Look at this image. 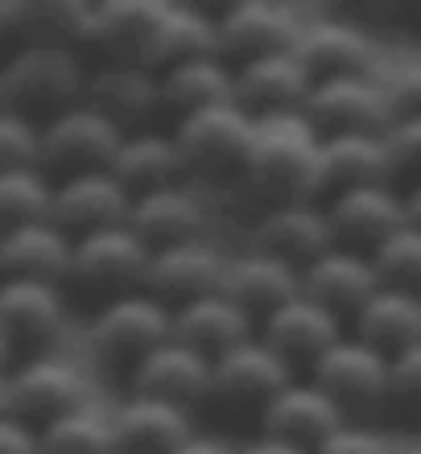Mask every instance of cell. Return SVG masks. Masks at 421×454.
I'll return each instance as SVG.
<instances>
[{"mask_svg":"<svg viewBox=\"0 0 421 454\" xmlns=\"http://www.w3.org/2000/svg\"><path fill=\"white\" fill-rule=\"evenodd\" d=\"M240 186L265 207L323 203V137L301 112L256 120Z\"/></svg>","mask_w":421,"mask_h":454,"instance_id":"6da1fadb","label":"cell"},{"mask_svg":"<svg viewBox=\"0 0 421 454\" xmlns=\"http://www.w3.org/2000/svg\"><path fill=\"white\" fill-rule=\"evenodd\" d=\"M87 67L79 50L66 46H25L0 62V91L4 108L46 124L50 116L83 104Z\"/></svg>","mask_w":421,"mask_h":454,"instance_id":"7a4b0ae2","label":"cell"},{"mask_svg":"<svg viewBox=\"0 0 421 454\" xmlns=\"http://www.w3.org/2000/svg\"><path fill=\"white\" fill-rule=\"evenodd\" d=\"M253 129L256 120L236 99L174 120V145H178L186 182L199 178L207 186L240 182L244 161H248V145H253Z\"/></svg>","mask_w":421,"mask_h":454,"instance_id":"3957f363","label":"cell"},{"mask_svg":"<svg viewBox=\"0 0 421 454\" xmlns=\"http://www.w3.org/2000/svg\"><path fill=\"white\" fill-rule=\"evenodd\" d=\"M310 380L335 401L351 426L380 418L388 405V359L355 335H343L335 347H326L310 364Z\"/></svg>","mask_w":421,"mask_h":454,"instance_id":"277c9868","label":"cell"},{"mask_svg":"<svg viewBox=\"0 0 421 454\" xmlns=\"http://www.w3.org/2000/svg\"><path fill=\"white\" fill-rule=\"evenodd\" d=\"M301 116L310 120L318 137H347V132L385 137V129L397 120V112H393V99H388L385 74L376 71L314 83Z\"/></svg>","mask_w":421,"mask_h":454,"instance_id":"5b68a950","label":"cell"},{"mask_svg":"<svg viewBox=\"0 0 421 454\" xmlns=\"http://www.w3.org/2000/svg\"><path fill=\"white\" fill-rule=\"evenodd\" d=\"M91 401L87 372L66 356H29L25 364L9 368V413L29 421L34 430L50 426L54 418Z\"/></svg>","mask_w":421,"mask_h":454,"instance_id":"8992f818","label":"cell"},{"mask_svg":"<svg viewBox=\"0 0 421 454\" xmlns=\"http://www.w3.org/2000/svg\"><path fill=\"white\" fill-rule=\"evenodd\" d=\"M144 269H149V248L129 223H116L87 231V236H74L71 277L66 281L96 289V294H104L112 301L144 289Z\"/></svg>","mask_w":421,"mask_h":454,"instance_id":"52a82bcc","label":"cell"},{"mask_svg":"<svg viewBox=\"0 0 421 454\" xmlns=\"http://www.w3.org/2000/svg\"><path fill=\"white\" fill-rule=\"evenodd\" d=\"M91 351L104 364H121L133 372L153 347L169 339V306L149 298L144 289L104 301L91 318Z\"/></svg>","mask_w":421,"mask_h":454,"instance_id":"ba28073f","label":"cell"},{"mask_svg":"<svg viewBox=\"0 0 421 454\" xmlns=\"http://www.w3.org/2000/svg\"><path fill=\"white\" fill-rule=\"evenodd\" d=\"M121 141L124 132L112 120H104L87 104H74L42 124V169L54 182L87 169H108Z\"/></svg>","mask_w":421,"mask_h":454,"instance_id":"9c48e42d","label":"cell"},{"mask_svg":"<svg viewBox=\"0 0 421 454\" xmlns=\"http://www.w3.org/2000/svg\"><path fill=\"white\" fill-rule=\"evenodd\" d=\"M301 29V12L281 0H240L215 12V50L219 59L240 67V62L265 59L293 50Z\"/></svg>","mask_w":421,"mask_h":454,"instance_id":"30bf717a","label":"cell"},{"mask_svg":"<svg viewBox=\"0 0 421 454\" xmlns=\"http://www.w3.org/2000/svg\"><path fill=\"white\" fill-rule=\"evenodd\" d=\"M166 9L169 0H99V4H91V25H87L83 46L99 50L104 62L153 71V42Z\"/></svg>","mask_w":421,"mask_h":454,"instance_id":"8fae6325","label":"cell"},{"mask_svg":"<svg viewBox=\"0 0 421 454\" xmlns=\"http://www.w3.org/2000/svg\"><path fill=\"white\" fill-rule=\"evenodd\" d=\"M293 380V368L261 343V335L244 339L240 347L223 351L219 359H211V401L228 409H261Z\"/></svg>","mask_w":421,"mask_h":454,"instance_id":"7c38bea8","label":"cell"},{"mask_svg":"<svg viewBox=\"0 0 421 454\" xmlns=\"http://www.w3.org/2000/svg\"><path fill=\"white\" fill-rule=\"evenodd\" d=\"M323 207L339 248L363 252V256H372L397 227H405V194L393 182L339 191L331 199H323Z\"/></svg>","mask_w":421,"mask_h":454,"instance_id":"4fadbf2b","label":"cell"},{"mask_svg":"<svg viewBox=\"0 0 421 454\" xmlns=\"http://www.w3.org/2000/svg\"><path fill=\"white\" fill-rule=\"evenodd\" d=\"M293 54L306 67L310 83L343 79V74H376L372 34L343 17H301Z\"/></svg>","mask_w":421,"mask_h":454,"instance_id":"5bb4252c","label":"cell"},{"mask_svg":"<svg viewBox=\"0 0 421 454\" xmlns=\"http://www.w3.org/2000/svg\"><path fill=\"white\" fill-rule=\"evenodd\" d=\"M129 227H133L149 252L186 244V239H207L211 231V207L207 194L194 191L191 182H169L161 191L136 194L129 207Z\"/></svg>","mask_w":421,"mask_h":454,"instance_id":"9a60e30c","label":"cell"},{"mask_svg":"<svg viewBox=\"0 0 421 454\" xmlns=\"http://www.w3.org/2000/svg\"><path fill=\"white\" fill-rule=\"evenodd\" d=\"M91 0H0V46L83 50Z\"/></svg>","mask_w":421,"mask_h":454,"instance_id":"2e32d148","label":"cell"},{"mask_svg":"<svg viewBox=\"0 0 421 454\" xmlns=\"http://www.w3.org/2000/svg\"><path fill=\"white\" fill-rule=\"evenodd\" d=\"M228 252L215 239H186V244H169V248L149 252V269H144V294L166 301L169 310L191 298L215 294L219 277H223Z\"/></svg>","mask_w":421,"mask_h":454,"instance_id":"e0dca14e","label":"cell"},{"mask_svg":"<svg viewBox=\"0 0 421 454\" xmlns=\"http://www.w3.org/2000/svg\"><path fill=\"white\" fill-rule=\"evenodd\" d=\"M310 87H314L310 74H306V67L298 62L293 50H281V54H265V59L231 67V99L253 120L301 112Z\"/></svg>","mask_w":421,"mask_h":454,"instance_id":"ac0fdd59","label":"cell"},{"mask_svg":"<svg viewBox=\"0 0 421 454\" xmlns=\"http://www.w3.org/2000/svg\"><path fill=\"white\" fill-rule=\"evenodd\" d=\"M343 426H347V418L339 413V405L310 376H306V380L293 376V380L261 409V434L281 438V442H289V446H301L306 454H314L331 434L343 430Z\"/></svg>","mask_w":421,"mask_h":454,"instance_id":"d6986e66","label":"cell"},{"mask_svg":"<svg viewBox=\"0 0 421 454\" xmlns=\"http://www.w3.org/2000/svg\"><path fill=\"white\" fill-rule=\"evenodd\" d=\"M0 331L9 347L46 356L66 331V298L62 286L46 281H0Z\"/></svg>","mask_w":421,"mask_h":454,"instance_id":"ffe728a7","label":"cell"},{"mask_svg":"<svg viewBox=\"0 0 421 454\" xmlns=\"http://www.w3.org/2000/svg\"><path fill=\"white\" fill-rule=\"evenodd\" d=\"M129 384H133V396H153L178 409H194L211 401V359L178 339H166L129 372Z\"/></svg>","mask_w":421,"mask_h":454,"instance_id":"44dd1931","label":"cell"},{"mask_svg":"<svg viewBox=\"0 0 421 454\" xmlns=\"http://www.w3.org/2000/svg\"><path fill=\"white\" fill-rule=\"evenodd\" d=\"M129 207H133V194L112 178V169H87V174H71V178L54 182L50 219L66 236H87L99 227L129 223Z\"/></svg>","mask_w":421,"mask_h":454,"instance_id":"7402d4cb","label":"cell"},{"mask_svg":"<svg viewBox=\"0 0 421 454\" xmlns=\"http://www.w3.org/2000/svg\"><path fill=\"white\" fill-rule=\"evenodd\" d=\"M298 289L323 310H331L339 323H351L360 306L380 289V277L372 269V256L351 248H326L318 261H310L298 273Z\"/></svg>","mask_w":421,"mask_h":454,"instance_id":"603a6c76","label":"cell"},{"mask_svg":"<svg viewBox=\"0 0 421 454\" xmlns=\"http://www.w3.org/2000/svg\"><path fill=\"white\" fill-rule=\"evenodd\" d=\"M83 104L112 120L121 132H144V124L161 112V83L144 67L104 62L96 71H87Z\"/></svg>","mask_w":421,"mask_h":454,"instance_id":"cb8c5ba5","label":"cell"},{"mask_svg":"<svg viewBox=\"0 0 421 454\" xmlns=\"http://www.w3.org/2000/svg\"><path fill=\"white\" fill-rule=\"evenodd\" d=\"M253 248L277 256V261L306 269L310 261H318L326 248H335V231L326 219L323 203H277L265 207L261 219L253 227Z\"/></svg>","mask_w":421,"mask_h":454,"instance_id":"d4e9b609","label":"cell"},{"mask_svg":"<svg viewBox=\"0 0 421 454\" xmlns=\"http://www.w3.org/2000/svg\"><path fill=\"white\" fill-rule=\"evenodd\" d=\"M256 335H261L265 347H273L289 368H298V364L310 368L314 359L323 356L326 347H335L347 331H343V323H339L335 314L323 310L318 301H310L298 289V298L281 301L277 310L261 318V331H256Z\"/></svg>","mask_w":421,"mask_h":454,"instance_id":"484cf974","label":"cell"},{"mask_svg":"<svg viewBox=\"0 0 421 454\" xmlns=\"http://www.w3.org/2000/svg\"><path fill=\"white\" fill-rule=\"evenodd\" d=\"M74 236H66L54 219H37L0 231V281H46L62 286L71 277Z\"/></svg>","mask_w":421,"mask_h":454,"instance_id":"4316f807","label":"cell"},{"mask_svg":"<svg viewBox=\"0 0 421 454\" xmlns=\"http://www.w3.org/2000/svg\"><path fill=\"white\" fill-rule=\"evenodd\" d=\"M219 294L231 306H240L253 323H261L265 314L277 310L281 301L298 298V269L261 248H244L236 256H228V264H223Z\"/></svg>","mask_w":421,"mask_h":454,"instance_id":"83f0119b","label":"cell"},{"mask_svg":"<svg viewBox=\"0 0 421 454\" xmlns=\"http://www.w3.org/2000/svg\"><path fill=\"white\" fill-rule=\"evenodd\" d=\"M253 318L240 310V306H231L223 294H203V298H191L174 306L169 310V339H178V343L194 347L199 356L207 359H219L223 351L231 347H240L244 339H253Z\"/></svg>","mask_w":421,"mask_h":454,"instance_id":"f1b7e54d","label":"cell"},{"mask_svg":"<svg viewBox=\"0 0 421 454\" xmlns=\"http://www.w3.org/2000/svg\"><path fill=\"white\" fill-rule=\"evenodd\" d=\"M121 454H174L194 434L191 409H178L153 396H129L112 409Z\"/></svg>","mask_w":421,"mask_h":454,"instance_id":"f546056e","label":"cell"},{"mask_svg":"<svg viewBox=\"0 0 421 454\" xmlns=\"http://www.w3.org/2000/svg\"><path fill=\"white\" fill-rule=\"evenodd\" d=\"M351 335L385 359H397L401 351L421 343V294L380 286L351 318Z\"/></svg>","mask_w":421,"mask_h":454,"instance_id":"4dcf8cb0","label":"cell"},{"mask_svg":"<svg viewBox=\"0 0 421 454\" xmlns=\"http://www.w3.org/2000/svg\"><path fill=\"white\" fill-rule=\"evenodd\" d=\"M112 178L121 182L124 191L133 194H149L161 191L169 182H182V157L174 145V132H124L121 149L112 157Z\"/></svg>","mask_w":421,"mask_h":454,"instance_id":"1f68e13d","label":"cell"},{"mask_svg":"<svg viewBox=\"0 0 421 454\" xmlns=\"http://www.w3.org/2000/svg\"><path fill=\"white\" fill-rule=\"evenodd\" d=\"M380 182H393L385 137H368V132L323 137V199L355 186H380Z\"/></svg>","mask_w":421,"mask_h":454,"instance_id":"d6a6232c","label":"cell"},{"mask_svg":"<svg viewBox=\"0 0 421 454\" xmlns=\"http://www.w3.org/2000/svg\"><path fill=\"white\" fill-rule=\"evenodd\" d=\"M157 83H161V112H174V120H182L191 112L231 104V62H223L219 54L191 59L166 67Z\"/></svg>","mask_w":421,"mask_h":454,"instance_id":"836d02e7","label":"cell"},{"mask_svg":"<svg viewBox=\"0 0 421 454\" xmlns=\"http://www.w3.org/2000/svg\"><path fill=\"white\" fill-rule=\"evenodd\" d=\"M207 54H219L215 17L194 9V4L169 0L166 17H161V29H157V42H153V74H161L166 67H178V62L207 59Z\"/></svg>","mask_w":421,"mask_h":454,"instance_id":"e575fe53","label":"cell"},{"mask_svg":"<svg viewBox=\"0 0 421 454\" xmlns=\"http://www.w3.org/2000/svg\"><path fill=\"white\" fill-rule=\"evenodd\" d=\"M37 442H42V454H121L112 409H99L96 401L42 426Z\"/></svg>","mask_w":421,"mask_h":454,"instance_id":"d590c367","label":"cell"},{"mask_svg":"<svg viewBox=\"0 0 421 454\" xmlns=\"http://www.w3.org/2000/svg\"><path fill=\"white\" fill-rule=\"evenodd\" d=\"M50 203H54V178L42 166L0 169V231L50 219Z\"/></svg>","mask_w":421,"mask_h":454,"instance_id":"8d00e7d4","label":"cell"},{"mask_svg":"<svg viewBox=\"0 0 421 454\" xmlns=\"http://www.w3.org/2000/svg\"><path fill=\"white\" fill-rule=\"evenodd\" d=\"M372 269L380 286L421 294V227L405 223L372 252Z\"/></svg>","mask_w":421,"mask_h":454,"instance_id":"74e56055","label":"cell"},{"mask_svg":"<svg viewBox=\"0 0 421 454\" xmlns=\"http://www.w3.org/2000/svg\"><path fill=\"white\" fill-rule=\"evenodd\" d=\"M385 413H393L405 426L421 430V343L401 351L397 359H388V405Z\"/></svg>","mask_w":421,"mask_h":454,"instance_id":"f35d334b","label":"cell"},{"mask_svg":"<svg viewBox=\"0 0 421 454\" xmlns=\"http://www.w3.org/2000/svg\"><path fill=\"white\" fill-rule=\"evenodd\" d=\"M385 153L393 169V186L409 191L421 182V116H397L385 129Z\"/></svg>","mask_w":421,"mask_h":454,"instance_id":"ab89813d","label":"cell"},{"mask_svg":"<svg viewBox=\"0 0 421 454\" xmlns=\"http://www.w3.org/2000/svg\"><path fill=\"white\" fill-rule=\"evenodd\" d=\"M42 166V124L12 108H0V169Z\"/></svg>","mask_w":421,"mask_h":454,"instance_id":"60d3db41","label":"cell"},{"mask_svg":"<svg viewBox=\"0 0 421 454\" xmlns=\"http://www.w3.org/2000/svg\"><path fill=\"white\" fill-rule=\"evenodd\" d=\"M385 87L397 116H421V59L401 62L393 74H385Z\"/></svg>","mask_w":421,"mask_h":454,"instance_id":"b9f144b4","label":"cell"},{"mask_svg":"<svg viewBox=\"0 0 421 454\" xmlns=\"http://www.w3.org/2000/svg\"><path fill=\"white\" fill-rule=\"evenodd\" d=\"M397 446L388 442V438H380L376 430H368V426H343V430H335L331 438H326L323 446L314 454H393Z\"/></svg>","mask_w":421,"mask_h":454,"instance_id":"7bdbcfd3","label":"cell"},{"mask_svg":"<svg viewBox=\"0 0 421 454\" xmlns=\"http://www.w3.org/2000/svg\"><path fill=\"white\" fill-rule=\"evenodd\" d=\"M0 454H42L37 430L17 413H0Z\"/></svg>","mask_w":421,"mask_h":454,"instance_id":"ee69618b","label":"cell"},{"mask_svg":"<svg viewBox=\"0 0 421 454\" xmlns=\"http://www.w3.org/2000/svg\"><path fill=\"white\" fill-rule=\"evenodd\" d=\"M174 454H236V442H228V438H215V434H199V430H194Z\"/></svg>","mask_w":421,"mask_h":454,"instance_id":"f6af8a7d","label":"cell"},{"mask_svg":"<svg viewBox=\"0 0 421 454\" xmlns=\"http://www.w3.org/2000/svg\"><path fill=\"white\" fill-rule=\"evenodd\" d=\"M236 454H306L301 446H289L281 438H269V434H256L253 442H240Z\"/></svg>","mask_w":421,"mask_h":454,"instance_id":"bcb514c9","label":"cell"},{"mask_svg":"<svg viewBox=\"0 0 421 454\" xmlns=\"http://www.w3.org/2000/svg\"><path fill=\"white\" fill-rule=\"evenodd\" d=\"M401 194H405V223L421 227V182L409 186V191H401Z\"/></svg>","mask_w":421,"mask_h":454,"instance_id":"7dc6e473","label":"cell"},{"mask_svg":"<svg viewBox=\"0 0 421 454\" xmlns=\"http://www.w3.org/2000/svg\"><path fill=\"white\" fill-rule=\"evenodd\" d=\"M0 413H9V372H0Z\"/></svg>","mask_w":421,"mask_h":454,"instance_id":"c3c4849f","label":"cell"},{"mask_svg":"<svg viewBox=\"0 0 421 454\" xmlns=\"http://www.w3.org/2000/svg\"><path fill=\"white\" fill-rule=\"evenodd\" d=\"M9 356H12V347L4 339V331H0V372H9Z\"/></svg>","mask_w":421,"mask_h":454,"instance_id":"681fc988","label":"cell"},{"mask_svg":"<svg viewBox=\"0 0 421 454\" xmlns=\"http://www.w3.org/2000/svg\"><path fill=\"white\" fill-rule=\"evenodd\" d=\"M393 454H421V446H397Z\"/></svg>","mask_w":421,"mask_h":454,"instance_id":"f907efd6","label":"cell"},{"mask_svg":"<svg viewBox=\"0 0 421 454\" xmlns=\"http://www.w3.org/2000/svg\"><path fill=\"white\" fill-rule=\"evenodd\" d=\"M0 108H4V91H0Z\"/></svg>","mask_w":421,"mask_h":454,"instance_id":"816d5d0a","label":"cell"}]
</instances>
